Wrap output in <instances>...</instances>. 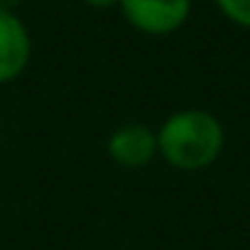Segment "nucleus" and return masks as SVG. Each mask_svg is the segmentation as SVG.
Wrapping results in <instances>:
<instances>
[{"label": "nucleus", "instance_id": "nucleus-1", "mask_svg": "<svg viewBox=\"0 0 250 250\" xmlns=\"http://www.w3.org/2000/svg\"><path fill=\"white\" fill-rule=\"evenodd\" d=\"M159 156L180 172H199L218 162L226 132L223 124L202 108L175 110L156 129Z\"/></svg>", "mask_w": 250, "mask_h": 250}, {"label": "nucleus", "instance_id": "nucleus-2", "mask_svg": "<svg viewBox=\"0 0 250 250\" xmlns=\"http://www.w3.org/2000/svg\"><path fill=\"white\" fill-rule=\"evenodd\" d=\"M119 8L143 35H172L191 17V0H119Z\"/></svg>", "mask_w": 250, "mask_h": 250}, {"label": "nucleus", "instance_id": "nucleus-3", "mask_svg": "<svg viewBox=\"0 0 250 250\" xmlns=\"http://www.w3.org/2000/svg\"><path fill=\"white\" fill-rule=\"evenodd\" d=\"M108 156L124 169H143L159 156L156 132L143 121H126L108 137Z\"/></svg>", "mask_w": 250, "mask_h": 250}, {"label": "nucleus", "instance_id": "nucleus-4", "mask_svg": "<svg viewBox=\"0 0 250 250\" xmlns=\"http://www.w3.org/2000/svg\"><path fill=\"white\" fill-rule=\"evenodd\" d=\"M30 57H33V41L27 24L14 11L0 8V86L17 81L27 70Z\"/></svg>", "mask_w": 250, "mask_h": 250}, {"label": "nucleus", "instance_id": "nucleus-5", "mask_svg": "<svg viewBox=\"0 0 250 250\" xmlns=\"http://www.w3.org/2000/svg\"><path fill=\"white\" fill-rule=\"evenodd\" d=\"M218 6V11L234 22L237 27H245L250 30V0H212Z\"/></svg>", "mask_w": 250, "mask_h": 250}, {"label": "nucleus", "instance_id": "nucleus-6", "mask_svg": "<svg viewBox=\"0 0 250 250\" xmlns=\"http://www.w3.org/2000/svg\"><path fill=\"white\" fill-rule=\"evenodd\" d=\"M86 6L92 8H110V6H119V0H83Z\"/></svg>", "mask_w": 250, "mask_h": 250}, {"label": "nucleus", "instance_id": "nucleus-7", "mask_svg": "<svg viewBox=\"0 0 250 250\" xmlns=\"http://www.w3.org/2000/svg\"><path fill=\"white\" fill-rule=\"evenodd\" d=\"M19 3H22V0H0V8H3V11H14Z\"/></svg>", "mask_w": 250, "mask_h": 250}]
</instances>
